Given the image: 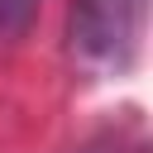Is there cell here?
<instances>
[{
  "mask_svg": "<svg viewBox=\"0 0 153 153\" xmlns=\"http://www.w3.org/2000/svg\"><path fill=\"white\" fill-rule=\"evenodd\" d=\"M43 0H0V43H14L29 33V24L38 19Z\"/></svg>",
  "mask_w": 153,
  "mask_h": 153,
  "instance_id": "obj_2",
  "label": "cell"
},
{
  "mask_svg": "<svg viewBox=\"0 0 153 153\" xmlns=\"http://www.w3.org/2000/svg\"><path fill=\"white\" fill-rule=\"evenodd\" d=\"M143 0H72L67 48L86 72H124L139 53Z\"/></svg>",
  "mask_w": 153,
  "mask_h": 153,
  "instance_id": "obj_1",
  "label": "cell"
}]
</instances>
